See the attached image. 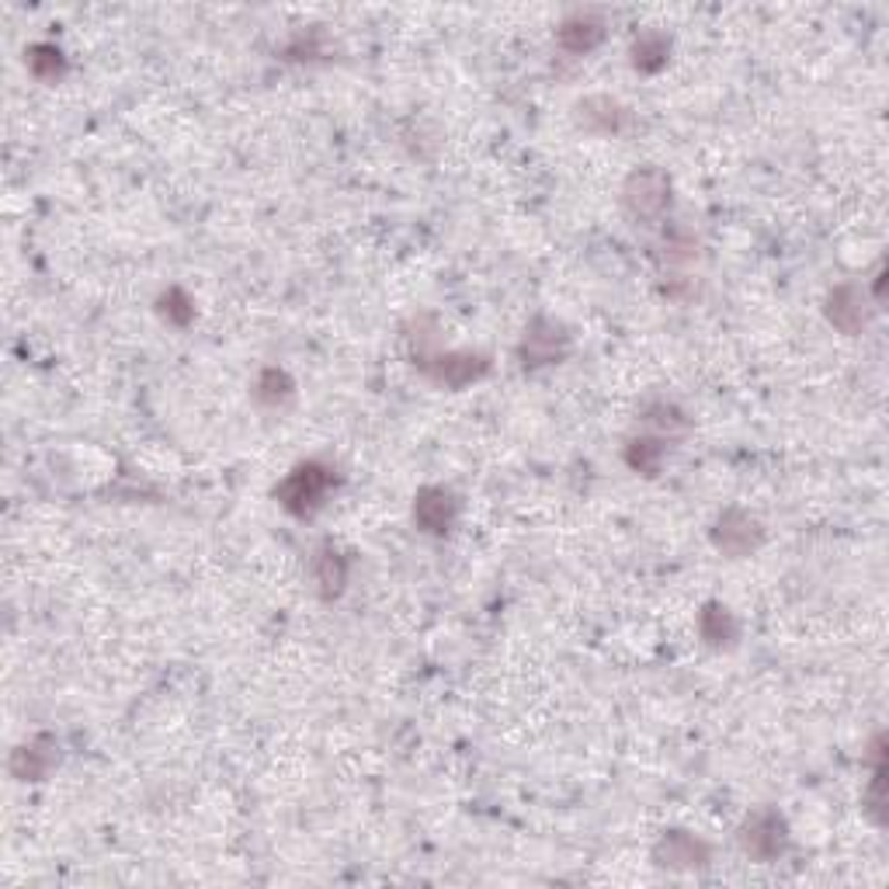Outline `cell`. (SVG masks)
Masks as SVG:
<instances>
[{
  "mask_svg": "<svg viewBox=\"0 0 889 889\" xmlns=\"http://www.w3.org/2000/svg\"><path fill=\"white\" fill-rule=\"evenodd\" d=\"M313 577L320 584V591H324V598H337L348 584V560L337 550H331V545H324L313 560Z\"/></svg>",
  "mask_w": 889,
  "mask_h": 889,
  "instance_id": "cell-13",
  "label": "cell"
},
{
  "mask_svg": "<svg viewBox=\"0 0 889 889\" xmlns=\"http://www.w3.org/2000/svg\"><path fill=\"white\" fill-rule=\"evenodd\" d=\"M577 111H580V122L588 125L591 132H601V136H615V132L626 125V108H622L618 101H612V98H604V94L580 101Z\"/></svg>",
  "mask_w": 889,
  "mask_h": 889,
  "instance_id": "cell-12",
  "label": "cell"
},
{
  "mask_svg": "<svg viewBox=\"0 0 889 889\" xmlns=\"http://www.w3.org/2000/svg\"><path fill=\"white\" fill-rule=\"evenodd\" d=\"M566 348H570V337H566L556 324H550V320H536L525 334L521 358H525V365H550L566 355Z\"/></svg>",
  "mask_w": 889,
  "mask_h": 889,
  "instance_id": "cell-8",
  "label": "cell"
},
{
  "mask_svg": "<svg viewBox=\"0 0 889 889\" xmlns=\"http://www.w3.org/2000/svg\"><path fill=\"white\" fill-rule=\"evenodd\" d=\"M456 515H459V501L445 486H424L418 494V501H413V521H418L431 536L448 532L452 521H456Z\"/></svg>",
  "mask_w": 889,
  "mask_h": 889,
  "instance_id": "cell-5",
  "label": "cell"
},
{
  "mask_svg": "<svg viewBox=\"0 0 889 889\" xmlns=\"http://www.w3.org/2000/svg\"><path fill=\"white\" fill-rule=\"evenodd\" d=\"M292 396V380L286 372H278V369H268V372H261V380H257V400L264 407H281Z\"/></svg>",
  "mask_w": 889,
  "mask_h": 889,
  "instance_id": "cell-17",
  "label": "cell"
},
{
  "mask_svg": "<svg viewBox=\"0 0 889 889\" xmlns=\"http://www.w3.org/2000/svg\"><path fill=\"white\" fill-rule=\"evenodd\" d=\"M827 320L834 324L841 334H858L868 320V307H865V296L858 286H838L827 299Z\"/></svg>",
  "mask_w": 889,
  "mask_h": 889,
  "instance_id": "cell-9",
  "label": "cell"
},
{
  "mask_svg": "<svg viewBox=\"0 0 889 889\" xmlns=\"http://www.w3.org/2000/svg\"><path fill=\"white\" fill-rule=\"evenodd\" d=\"M622 205L639 223H657L671 205V178L657 167H639L626 178L622 188Z\"/></svg>",
  "mask_w": 889,
  "mask_h": 889,
  "instance_id": "cell-2",
  "label": "cell"
},
{
  "mask_svg": "<svg viewBox=\"0 0 889 889\" xmlns=\"http://www.w3.org/2000/svg\"><path fill=\"white\" fill-rule=\"evenodd\" d=\"M160 313L170 320V324H178V327H184L188 320L195 316V307H192V299H188L181 289H167V296L160 299Z\"/></svg>",
  "mask_w": 889,
  "mask_h": 889,
  "instance_id": "cell-19",
  "label": "cell"
},
{
  "mask_svg": "<svg viewBox=\"0 0 889 889\" xmlns=\"http://www.w3.org/2000/svg\"><path fill=\"white\" fill-rule=\"evenodd\" d=\"M486 365L490 362H486L483 355H439V358H431L424 369H428V375L439 386L462 389L472 380H480V375L486 372Z\"/></svg>",
  "mask_w": 889,
  "mask_h": 889,
  "instance_id": "cell-7",
  "label": "cell"
},
{
  "mask_svg": "<svg viewBox=\"0 0 889 889\" xmlns=\"http://www.w3.org/2000/svg\"><path fill=\"white\" fill-rule=\"evenodd\" d=\"M668 52H671V43L664 39V35L647 32L633 43V67L642 70V73H657L660 67L668 63Z\"/></svg>",
  "mask_w": 889,
  "mask_h": 889,
  "instance_id": "cell-15",
  "label": "cell"
},
{
  "mask_svg": "<svg viewBox=\"0 0 889 889\" xmlns=\"http://www.w3.org/2000/svg\"><path fill=\"white\" fill-rule=\"evenodd\" d=\"M331 486H334V472L327 466H320V462H307V466L292 469L289 477L278 483L275 497H278L281 507L292 510V515L310 518L313 510L324 507Z\"/></svg>",
  "mask_w": 889,
  "mask_h": 889,
  "instance_id": "cell-1",
  "label": "cell"
},
{
  "mask_svg": "<svg viewBox=\"0 0 889 889\" xmlns=\"http://www.w3.org/2000/svg\"><path fill=\"white\" fill-rule=\"evenodd\" d=\"M601 39H604V25L598 22V17H591V14H574V17H566V22L560 25V32H556V43H560L566 52H574V56L591 52Z\"/></svg>",
  "mask_w": 889,
  "mask_h": 889,
  "instance_id": "cell-11",
  "label": "cell"
},
{
  "mask_svg": "<svg viewBox=\"0 0 889 889\" xmlns=\"http://www.w3.org/2000/svg\"><path fill=\"white\" fill-rule=\"evenodd\" d=\"M698 629H702V639L712 642V647H723V642H733L736 636V622L730 615L726 604H706L702 615H698Z\"/></svg>",
  "mask_w": 889,
  "mask_h": 889,
  "instance_id": "cell-14",
  "label": "cell"
},
{
  "mask_svg": "<svg viewBox=\"0 0 889 889\" xmlns=\"http://www.w3.org/2000/svg\"><path fill=\"white\" fill-rule=\"evenodd\" d=\"M629 466L639 469V472H657L660 459H664V442H657V439H636L629 445Z\"/></svg>",
  "mask_w": 889,
  "mask_h": 889,
  "instance_id": "cell-18",
  "label": "cell"
},
{
  "mask_svg": "<svg viewBox=\"0 0 889 889\" xmlns=\"http://www.w3.org/2000/svg\"><path fill=\"white\" fill-rule=\"evenodd\" d=\"M761 539H765V532H761L758 518H750L747 510H741V507L723 510V518L716 521V528H712L716 550L733 556V560L736 556H750L761 545Z\"/></svg>",
  "mask_w": 889,
  "mask_h": 889,
  "instance_id": "cell-3",
  "label": "cell"
},
{
  "mask_svg": "<svg viewBox=\"0 0 889 889\" xmlns=\"http://www.w3.org/2000/svg\"><path fill=\"white\" fill-rule=\"evenodd\" d=\"M28 70L39 81H60L63 70H67V60H63V52L56 49V46L39 43V46H32V52H28Z\"/></svg>",
  "mask_w": 889,
  "mask_h": 889,
  "instance_id": "cell-16",
  "label": "cell"
},
{
  "mask_svg": "<svg viewBox=\"0 0 889 889\" xmlns=\"http://www.w3.org/2000/svg\"><path fill=\"white\" fill-rule=\"evenodd\" d=\"M52 765H56V744L49 741V736H39V741L17 747L11 758L14 779H22V782H39Z\"/></svg>",
  "mask_w": 889,
  "mask_h": 889,
  "instance_id": "cell-10",
  "label": "cell"
},
{
  "mask_svg": "<svg viewBox=\"0 0 889 889\" xmlns=\"http://www.w3.org/2000/svg\"><path fill=\"white\" fill-rule=\"evenodd\" d=\"M744 851L750 858H758V862H771V858H779L785 844H789V834H785V820L779 817L774 809H761V813H754V817L744 824Z\"/></svg>",
  "mask_w": 889,
  "mask_h": 889,
  "instance_id": "cell-4",
  "label": "cell"
},
{
  "mask_svg": "<svg viewBox=\"0 0 889 889\" xmlns=\"http://www.w3.org/2000/svg\"><path fill=\"white\" fill-rule=\"evenodd\" d=\"M657 865L664 868H698L709 862V848L706 841H698L695 834H685V830H671L657 841L653 848Z\"/></svg>",
  "mask_w": 889,
  "mask_h": 889,
  "instance_id": "cell-6",
  "label": "cell"
}]
</instances>
